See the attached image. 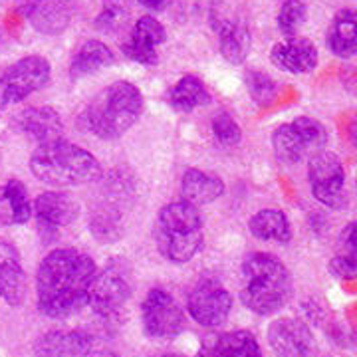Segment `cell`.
Instances as JSON below:
<instances>
[{
  "label": "cell",
  "mask_w": 357,
  "mask_h": 357,
  "mask_svg": "<svg viewBox=\"0 0 357 357\" xmlns=\"http://www.w3.org/2000/svg\"><path fill=\"white\" fill-rule=\"evenodd\" d=\"M115 62L114 50L103 44L102 40H88L84 42L74 54L70 62V76L86 77L91 74H98Z\"/></svg>",
  "instance_id": "cell-25"
},
{
  "label": "cell",
  "mask_w": 357,
  "mask_h": 357,
  "mask_svg": "<svg viewBox=\"0 0 357 357\" xmlns=\"http://www.w3.org/2000/svg\"><path fill=\"white\" fill-rule=\"evenodd\" d=\"M91 335L79 330H52L32 344L34 357H88L91 354Z\"/></svg>",
  "instance_id": "cell-18"
},
{
  "label": "cell",
  "mask_w": 357,
  "mask_h": 357,
  "mask_svg": "<svg viewBox=\"0 0 357 357\" xmlns=\"http://www.w3.org/2000/svg\"><path fill=\"white\" fill-rule=\"evenodd\" d=\"M294 280L280 258L268 252H252L241 266V300L258 316H274L290 304Z\"/></svg>",
  "instance_id": "cell-3"
},
{
  "label": "cell",
  "mask_w": 357,
  "mask_h": 357,
  "mask_svg": "<svg viewBox=\"0 0 357 357\" xmlns=\"http://www.w3.org/2000/svg\"><path fill=\"white\" fill-rule=\"evenodd\" d=\"M307 16V8L304 0H284L278 10V28L284 38L298 36L300 28L304 26Z\"/></svg>",
  "instance_id": "cell-29"
},
{
  "label": "cell",
  "mask_w": 357,
  "mask_h": 357,
  "mask_svg": "<svg viewBox=\"0 0 357 357\" xmlns=\"http://www.w3.org/2000/svg\"><path fill=\"white\" fill-rule=\"evenodd\" d=\"M201 211L185 201L165 204L155 220V243L161 256L173 264H185L203 246Z\"/></svg>",
  "instance_id": "cell-5"
},
{
  "label": "cell",
  "mask_w": 357,
  "mask_h": 357,
  "mask_svg": "<svg viewBox=\"0 0 357 357\" xmlns=\"http://www.w3.org/2000/svg\"><path fill=\"white\" fill-rule=\"evenodd\" d=\"M165 100L175 112L191 114L195 109L211 103V93L201 77L187 74L173 84V88L167 91Z\"/></svg>",
  "instance_id": "cell-24"
},
{
  "label": "cell",
  "mask_w": 357,
  "mask_h": 357,
  "mask_svg": "<svg viewBox=\"0 0 357 357\" xmlns=\"http://www.w3.org/2000/svg\"><path fill=\"white\" fill-rule=\"evenodd\" d=\"M211 129H213V135L218 141V145H222V147H234L243 139V129L236 123V119L227 112H220L213 117Z\"/></svg>",
  "instance_id": "cell-31"
},
{
  "label": "cell",
  "mask_w": 357,
  "mask_h": 357,
  "mask_svg": "<svg viewBox=\"0 0 357 357\" xmlns=\"http://www.w3.org/2000/svg\"><path fill=\"white\" fill-rule=\"evenodd\" d=\"M318 60L316 44L300 36L280 40L270 50V62L288 74H310L318 68Z\"/></svg>",
  "instance_id": "cell-17"
},
{
  "label": "cell",
  "mask_w": 357,
  "mask_h": 357,
  "mask_svg": "<svg viewBox=\"0 0 357 357\" xmlns=\"http://www.w3.org/2000/svg\"><path fill=\"white\" fill-rule=\"evenodd\" d=\"M225 195V183L217 175H211L201 169H189L181 178V197L192 206L215 203Z\"/></svg>",
  "instance_id": "cell-21"
},
{
  "label": "cell",
  "mask_w": 357,
  "mask_h": 357,
  "mask_svg": "<svg viewBox=\"0 0 357 357\" xmlns=\"http://www.w3.org/2000/svg\"><path fill=\"white\" fill-rule=\"evenodd\" d=\"M250 234L264 243L288 244L292 241L290 220L280 208H262L248 220Z\"/></svg>",
  "instance_id": "cell-26"
},
{
  "label": "cell",
  "mask_w": 357,
  "mask_h": 357,
  "mask_svg": "<svg viewBox=\"0 0 357 357\" xmlns=\"http://www.w3.org/2000/svg\"><path fill=\"white\" fill-rule=\"evenodd\" d=\"M18 129L38 145L64 137V121L60 114L52 107H28L16 117Z\"/></svg>",
  "instance_id": "cell-20"
},
{
  "label": "cell",
  "mask_w": 357,
  "mask_h": 357,
  "mask_svg": "<svg viewBox=\"0 0 357 357\" xmlns=\"http://www.w3.org/2000/svg\"><path fill=\"white\" fill-rule=\"evenodd\" d=\"M26 298V272L18 250L8 241H0V300L18 307Z\"/></svg>",
  "instance_id": "cell-19"
},
{
  "label": "cell",
  "mask_w": 357,
  "mask_h": 357,
  "mask_svg": "<svg viewBox=\"0 0 357 357\" xmlns=\"http://www.w3.org/2000/svg\"><path fill=\"white\" fill-rule=\"evenodd\" d=\"M328 46L333 56L349 60L357 52V26L356 13L351 8H344L333 16L328 30Z\"/></svg>",
  "instance_id": "cell-27"
},
{
  "label": "cell",
  "mask_w": 357,
  "mask_h": 357,
  "mask_svg": "<svg viewBox=\"0 0 357 357\" xmlns=\"http://www.w3.org/2000/svg\"><path fill=\"white\" fill-rule=\"evenodd\" d=\"M30 171L54 189L82 187L102 178L100 161L88 149L62 139L42 143L30 155Z\"/></svg>",
  "instance_id": "cell-4"
},
{
  "label": "cell",
  "mask_w": 357,
  "mask_h": 357,
  "mask_svg": "<svg viewBox=\"0 0 357 357\" xmlns=\"http://www.w3.org/2000/svg\"><path fill=\"white\" fill-rule=\"evenodd\" d=\"M143 93L128 79H119L98 91L79 114V128L103 141L119 139L139 121Z\"/></svg>",
  "instance_id": "cell-2"
},
{
  "label": "cell",
  "mask_w": 357,
  "mask_h": 357,
  "mask_svg": "<svg viewBox=\"0 0 357 357\" xmlns=\"http://www.w3.org/2000/svg\"><path fill=\"white\" fill-rule=\"evenodd\" d=\"M187 307L197 324L204 328H218L232 312V296L217 278H204L189 294Z\"/></svg>",
  "instance_id": "cell-13"
},
{
  "label": "cell",
  "mask_w": 357,
  "mask_h": 357,
  "mask_svg": "<svg viewBox=\"0 0 357 357\" xmlns=\"http://www.w3.org/2000/svg\"><path fill=\"white\" fill-rule=\"evenodd\" d=\"M137 2L151 13H163L173 4V0H137Z\"/></svg>",
  "instance_id": "cell-34"
},
{
  "label": "cell",
  "mask_w": 357,
  "mask_h": 357,
  "mask_svg": "<svg viewBox=\"0 0 357 357\" xmlns=\"http://www.w3.org/2000/svg\"><path fill=\"white\" fill-rule=\"evenodd\" d=\"M161 357H185V356H177V354H165V356Z\"/></svg>",
  "instance_id": "cell-36"
},
{
  "label": "cell",
  "mask_w": 357,
  "mask_h": 357,
  "mask_svg": "<svg viewBox=\"0 0 357 357\" xmlns=\"http://www.w3.org/2000/svg\"><path fill=\"white\" fill-rule=\"evenodd\" d=\"M131 6L129 0H102V8L96 16V30L102 34H117L128 24Z\"/></svg>",
  "instance_id": "cell-28"
},
{
  "label": "cell",
  "mask_w": 357,
  "mask_h": 357,
  "mask_svg": "<svg viewBox=\"0 0 357 357\" xmlns=\"http://www.w3.org/2000/svg\"><path fill=\"white\" fill-rule=\"evenodd\" d=\"M52 68L44 56H26L0 72V109L20 103L50 82Z\"/></svg>",
  "instance_id": "cell-10"
},
{
  "label": "cell",
  "mask_w": 357,
  "mask_h": 357,
  "mask_svg": "<svg viewBox=\"0 0 357 357\" xmlns=\"http://www.w3.org/2000/svg\"><path fill=\"white\" fill-rule=\"evenodd\" d=\"M272 151L284 165H298L328 145V129L314 117H296L272 131Z\"/></svg>",
  "instance_id": "cell-6"
},
{
  "label": "cell",
  "mask_w": 357,
  "mask_h": 357,
  "mask_svg": "<svg viewBox=\"0 0 357 357\" xmlns=\"http://www.w3.org/2000/svg\"><path fill=\"white\" fill-rule=\"evenodd\" d=\"M211 26L218 34V50L229 64L241 66L250 54L252 34L244 13L232 0H213Z\"/></svg>",
  "instance_id": "cell-7"
},
{
  "label": "cell",
  "mask_w": 357,
  "mask_h": 357,
  "mask_svg": "<svg viewBox=\"0 0 357 357\" xmlns=\"http://www.w3.org/2000/svg\"><path fill=\"white\" fill-rule=\"evenodd\" d=\"M203 357H264L255 335L246 330L218 333L203 347Z\"/></svg>",
  "instance_id": "cell-23"
},
{
  "label": "cell",
  "mask_w": 357,
  "mask_h": 357,
  "mask_svg": "<svg viewBox=\"0 0 357 357\" xmlns=\"http://www.w3.org/2000/svg\"><path fill=\"white\" fill-rule=\"evenodd\" d=\"M246 88L255 103L266 107L270 103L276 102L278 98V86L272 77L264 72H248L246 74Z\"/></svg>",
  "instance_id": "cell-30"
},
{
  "label": "cell",
  "mask_w": 357,
  "mask_h": 357,
  "mask_svg": "<svg viewBox=\"0 0 357 357\" xmlns=\"http://www.w3.org/2000/svg\"><path fill=\"white\" fill-rule=\"evenodd\" d=\"M93 258L76 248H56L44 256L36 274V304L52 319L77 314L88 304L96 278Z\"/></svg>",
  "instance_id": "cell-1"
},
{
  "label": "cell",
  "mask_w": 357,
  "mask_h": 357,
  "mask_svg": "<svg viewBox=\"0 0 357 357\" xmlns=\"http://www.w3.org/2000/svg\"><path fill=\"white\" fill-rule=\"evenodd\" d=\"M165 26L153 16H141L123 42L121 52L131 62L151 68L159 62V46L165 44Z\"/></svg>",
  "instance_id": "cell-15"
},
{
  "label": "cell",
  "mask_w": 357,
  "mask_h": 357,
  "mask_svg": "<svg viewBox=\"0 0 357 357\" xmlns=\"http://www.w3.org/2000/svg\"><path fill=\"white\" fill-rule=\"evenodd\" d=\"M340 252L356 255V222H349L340 236Z\"/></svg>",
  "instance_id": "cell-33"
},
{
  "label": "cell",
  "mask_w": 357,
  "mask_h": 357,
  "mask_svg": "<svg viewBox=\"0 0 357 357\" xmlns=\"http://www.w3.org/2000/svg\"><path fill=\"white\" fill-rule=\"evenodd\" d=\"M77 14V0H32L26 16L30 26L44 36L66 32Z\"/></svg>",
  "instance_id": "cell-16"
},
{
  "label": "cell",
  "mask_w": 357,
  "mask_h": 357,
  "mask_svg": "<svg viewBox=\"0 0 357 357\" xmlns=\"http://www.w3.org/2000/svg\"><path fill=\"white\" fill-rule=\"evenodd\" d=\"M88 357H117L114 354H89Z\"/></svg>",
  "instance_id": "cell-35"
},
{
  "label": "cell",
  "mask_w": 357,
  "mask_h": 357,
  "mask_svg": "<svg viewBox=\"0 0 357 357\" xmlns=\"http://www.w3.org/2000/svg\"><path fill=\"white\" fill-rule=\"evenodd\" d=\"M79 215L77 203L66 192L46 191L32 203V217L36 218V229L44 243H54L66 227H72Z\"/></svg>",
  "instance_id": "cell-12"
},
{
  "label": "cell",
  "mask_w": 357,
  "mask_h": 357,
  "mask_svg": "<svg viewBox=\"0 0 357 357\" xmlns=\"http://www.w3.org/2000/svg\"><path fill=\"white\" fill-rule=\"evenodd\" d=\"M330 272L337 280H354L357 272L356 255L349 252H337L330 262Z\"/></svg>",
  "instance_id": "cell-32"
},
{
  "label": "cell",
  "mask_w": 357,
  "mask_h": 357,
  "mask_svg": "<svg viewBox=\"0 0 357 357\" xmlns=\"http://www.w3.org/2000/svg\"><path fill=\"white\" fill-rule=\"evenodd\" d=\"M307 183L314 199L324 206L340 213L349 208L345 167L335 153L324 149L307 159Z\"/></svg>",
  "instance_id": "cell-8"
},
{
  "label": "cell",
  "mask_w": 357,
  "mask_h": 357,
  "mask_svg": "<svg viewBox=\"0 0 357 357\" xmlns=\"http://www.w3.org/2000/svg\"><path fill=\"white\" fill-rule=\"evenodd\" d=\"M268 344L276 357H314L316 340L302 319L278 318L268 326Z\"/></svg>",
  "instance_id": "cell-14"
},
{
  "label": "cell",
  "mask_w": 357,
  "mask_h": 357,
  "mask_svg": "<svg viewBox=\"0 0 357 357\" xmlns=\"http://www.w3.org/2000/svg\"><path fill=\"white\" fill-rule=\"evenodd\" d=\"M141 324L149 337L173 340L185 330V314L173 294L153 288L141 304Z\"/></svg>",
  "instance_id": "cell-11"
},
{
  "label": "cell",
  "mask_w": 357,
  "mask_h": 357,
  "mask_svg": "<svg viewBox=\"0 0 357 357\" xmlns=\"http://www.w3.org/2000/svg\"><path fill=\"white\" fill-rule=\"evenodd\" d=\"M133 294V278L131 270L123 262H109L102 272H96L91 282L88 304L96 316L105 319L117 318Z\"/></svg>",
  "instance_id": "cell-9"
},
{
  "label": "cell",
  "mask_w": 357,
  "mask_h": 357,
  "mask_svg": "<svg viewBox=\"0 0 357 357\" xmlns=\"http://www.w3.org/2000/svg\"><path fill=\"white\" fill-rule=\"evenodd\" d=\"M32 218V201L22 181L10 178L0 185V225L16 227Z\"/></svg>",
  "instance_id": "cell-22"
}]
</instances>
